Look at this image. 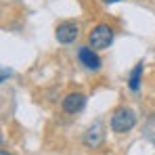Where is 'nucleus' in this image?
Segmentation results:
<instances>
[{
  "label": "nucleus",
  "instance_id": "nucleus-1",
  "mask_svg": "<svg viewBox=\"0 0 155 155\" xmlns=\"http://www.w3.org/2000/svg\"><path fill=\"white\" fill-rule=\"evenodd\" d=\"M113 36H115V31H113L111 25L99 23V25L92 27L90 34H88V46H92L94 51H105L113 42Z\"/></svg>",
  "mask_w": 155,
  "mask_h": 155
},
{
  "label": "nucleus",
  "instance_id": "nucleus-2",
  "mask_svg": "<svg viewBox=\"0 0 155 155\" xmlns=\"http://www.w3.org/2000/svg\"><path fill=\"white\" fill-rule=\"evenodd\" d=\"M134 126H136V115H134V111L128 109V107H122V109H117L111 115V130L117 132V134H126Z\"/></svg>",
  "mask_w": 155,
  "mask_h": 155
},
{
  "label": "nucleus",
  "instance_id": "nucleus-3",
  "mask_svg": "<svg viewBox=\"0 0 155 155\" xmlns=\"http://www.w3.org/2000/svg\"><path fill=\"white\" fill-rule=\"evenodd\" d=\"M54 38H57V42H61V44H71L78 38V25L74 21H63V23H59L57 29H54Z\"/></svg>",
  "mask_w": 155,
  "mask_h": 155
},
{
  "label": "nucleus",
  "instance_id": "nucleus-4",
  "mask_svg": "<svg viewBox=\"0 0 155 155\" xmlns=\"http://www.w3.org/2000/svg\"><path fill=\"white\" fill-rule=\"evenodd\" d=\"M78 59H80V63H82L86 69H92V71L101 69V59L97 57V52H94L92 46H80Z\"/></svg>",
  "mask_w": 155,
  "mask_h": 155
},
{
  "label": "nucleus",
  "instance_id": "nucleus-5",
  "mask_svg": "<svg viewBox=\"0 0 155 155\" xmlns=\"http://www.w3.org/2000/svg\"><path fill=\"white\" fill-rule=\"evenodd\" d=\"M61 105H63V111L65 113H80L86 107V94H82V92H69L63 99Z\"/></svg>",
  "mask_w": 155,
  "mask_h": 155
},
{
  "label": "nucleus",
  "instance_id": "nucleus-6",
  "mask_svg": "<svg viewBox=\"0 0 155 155\" xmlns=\"http://www.w3.org/2000/svg\"><path fill=\"white\" fill-rule=\"evenodd\" d=\"M103 136H105L103 128H101L99 124H94L92 128L84 134V145H86L88 149H97V147H101V145H103Z\"/></svg>",
  "mask_w": 155,
  "mask_h": 155
},
{
  "label": "nucleus",
  "instance_id": "nucleus-7",
  "mask_svg": "<svg viewBox=\"0 0 155 155\" xmlns=\"http://www.w3.org/2000/svg\"><path fill=\"white\" fill-rule=\"evenodd\" d=\"M140 76H143V63H138L134 69H132V74H130V80H128V86L130 90H138V86H140Z\"/></svg>",
  "mask_w": 155,
  "mask_h": 155
},
{
  "label": "nucleus",
  "instance_id": "nucleus-8",
  "mask_svg": "<svg viewBox=\"0 0 155 155\" xmlns=\"http://www.w3.org/2000/svg\"><path fill=\"white\" fill-rule=\"evenodd\" d=\"M103 4H113V2H122V0H101Z\"/></svg>",
  "mask_w": 155,
  "mask_h": 155
},
{
  "label": "nucleus",
  "instance_id": "nucleus-9",
  "mask_svg": "<svg viewBox=\"0 0 155 155\" xmlns=\"http://www.w3.org/2000/svg\"><path fill=\"white\" fill-rule=\"evenodd\" d=\"M0 155H11V153H8V151H4V149H2V151H0Z\"/></svg>",
  "mask_w": 155,
  "mask_h": 155
}]
</instances>
